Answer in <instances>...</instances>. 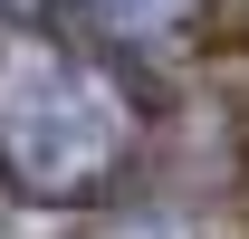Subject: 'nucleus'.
Here are the masks:
<instances>
[{"label":"nucleus","mask_w":249,"mask_h":239,"mask_svg":"<svg viewBox=\"0 0 249 239\" xmlns=\"http://www.w3.org/2000/svg\"><path fill=\"white\" fill-rule=\"evenodd\" d=\"M58 10H67V29L87 48H106V58H163V48H182L201 29L211 0H58Z\"/></svg>","instance_id":"obj_2"},{"label":"nucleus","mask_w":249,"mask_h":239,"mask_svg":"<svg viewBox=\"0 0 249 239\" xmlns=\"http://www.w3.org/2000/svg\"><path fill=\"white\" fill-rule=\"evenodd\" d=\"M10 10H19V0H0V19H10Z\"/></svg>","instance_id":"obj_4"},{"label":"nucleus","mask_w":249,"mask_h":239,"mask_svg":"<svg viewBox=\"0 0 249 239\" xmlns=\"http://www.w3.org/2000/svg\"><path fill=\"white\" fill-rule=\"evenodd\" d=\"M144 134L154 115L124 58L48 19H0V191L38 210H87L124 191V172L144 163Z\"/></svg>","instance_id":"obj_1"},{"label":"nucleus","mask_w":249,"mask_h":239,"mask_svg":"<svg viewBox=\"0 0 249 239\" xmlns=\"http://www.w3.org/2000/svg\"><path fill=\"white\" fill-rule=\"evenodd\" d=\"M87 239H211L192 210H173V201H124V210H106Z\"/></svg>","instance_id":"obj_3"}]
</instances>
